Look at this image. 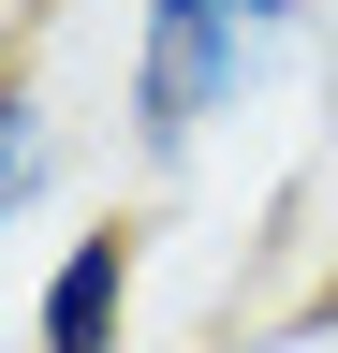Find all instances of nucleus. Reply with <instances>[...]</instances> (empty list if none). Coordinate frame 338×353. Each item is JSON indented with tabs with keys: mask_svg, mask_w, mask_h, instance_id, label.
I'll return each mask as SVG.
<instances>
[{
	"mask_svg": "<svg viewBox=\"0 0 338 353\" xmlns=\"http://www.w3.org/2000/svg\"><path fill=\"white\" fill-rule=\"evenodd\" d=\"M294 30H309V0H133V59H118V132H133V162L177 176L206 132L294 59Z\"/></svg>",
	"mask_w": 338,
	"mask_h": 353,
	"instance_id": "nucleus-1",
	"label": "nucleus"
},
{
	"mask_svg": "<svg viewBox=\"0 0 338 353\" xmlns=\"http://www.w3.org/2000/svg\"><path fill=\"white\" fill-rule=\"evenodd\" d=\"M133 280H147V236L133 221H74L45 250V280H30V353H118L133 339Z\"/></svg>",
	"mask_w": 338,
	"mask_h": 353,
	"instance_id": "nucleus-2",
	"label": "nucleus"
},
{
	"mask_svg": "<svg viewBox=\"0 0 338 353\" xmlns=\"http://www.w3.org/2000/svg\"><path fill=\"white\" fill-rule=\"evenodd\" d=\"M45 192H59V103L30 74H0V236H15Z\"/></svg>",
	"mask_w": 338,
	"mask_h": 353,
	"instance_id": "nucleus-3",
	"label": "nucleus"
}]
</instances>
